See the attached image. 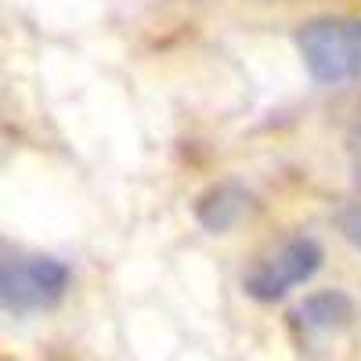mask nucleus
Listing matches in <instances>:
<instances>
[{"label": "nucleus", "instance_id": "1", "mask_svg": "<svg viewBox=\"0 0 361 361\" xmlns=\"http://www.w3.org/2000/svg\"><path fill=\"white\" fill-rule=\"evenodd\" d=\"M296 54L318 87H347L361 80V18L322 15L293 33Z\"/></svg>", "mask_w": 361, "mask_h": 361}, {"label": "nucleus", "instance_id": "2", "mask_svg": "<svg viewBox=\"0 0 361 361\" xmlns=\"http://www.w3.org/2000/svg\"><path fill=\"white\" fill-rule=\"evenodd\" d=\"M73 286L66 260L47 253H15L0 264V307L11 318H33L54 311Z\"/></svg>", "mask_w": 361, "mask_h": 361}, {"label": "nucleus", "instance_id": "3", "mask_svg": "<svg viewBox=\"0 0 361 361\" xmlns=\"http://www.w3.org/2000/svg\"><path fill=\"white\" fill-rule=\"evenodd\" d=\"M322 260L325 253L311 235H286L253 257V264L243 275V289L257 304H279L296 286H304L318 275Z\"/></svg>", "mask_w": 361, "mask_h": 361}, {"label": "nucleus", "instance_id": "4", "mask_svg": "<svg viewBox=\"0 0 361 361\" xmlns=\"http://www.w3.org/2000/svg\"><path fill=\"white\" fill-rule=\"evenodd\" d=\"M253 206L257 202L246 192V185H238V180H217V185H209L195 199V221L209 235H228L231 228H238L253 214Z\"/></svg>", "mask_w": 361, "mask_h": 361}, {"label": "nucleus", "instance_id": "5", "mask_svg": "<svg viewBox=\"0 0 361 361\" xmlns=\"http://www.w3.org/2000/svg\"><path fill=\"white\" fill-rule=\"evenodd\" d=\"M354 318L357 307L343 289H314L293 307V322L304 325V333L314 336H336L354 325Z\"/></svg>", "mask_w": 361, "mask_h": 361}, {"label": "nucleus", "instance_id": "6", "mask_svg": "<svg viewBox=\"0 0 361 361\" xmlns=\"http://www.w3.org/2000/svg\"><path fill=\"white\" fill-rule=\"evenodd\" d=\"M336 228H340V235L347 238V243L361 253V199L357 202H347L340 214H336Z\"/></svg>", "mask_w": 361, "mask_h": 361}, {"label": "nucleus", "instance_id": "7", "mask_svg": "<svg viewBox=\"0 0 361 361\" xmlns=\"http://www.w3.org/2000/svg\"><path fill=\"white\" fill-rule=\"evenodd\" d=\"M347 159H350V173H354V180H357V188H361V123L350 130V137H347Z\"/></svg>", "mask_w": 361, "mask_h": 361}]
</instances>
